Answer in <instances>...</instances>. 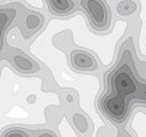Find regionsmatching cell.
<instances>
[{"label": "cell", "mask_w": 146, "mask_h": 137, "mask_svg": "<svg viewBox=\"0 0 146 137\" xmlns=\"http://www.w3.org/2000/svg\"><path fill=\"white\" fill-rule=\"evenodd\" d=\"M145 81L138 80L129 51H124L120 64L108 75V91L100 98L99 107L116 123L123 122L130 110L132 99L145 100Z\"/></svg>", "instance_id": "cell-1"}, {"label": "cell", "mask_w": 146, "mask_h": 137, "mask_svg": "<svg viewBox=\"0 0 146 137\" xmlns=\"http://www.w3.org/2000/svg\"><path fill=\"white\" fill-rule=\"evenodd\" d=\"M71 62L74 68L83 71H96L98 68L97 62L89 53L84 50H73L71 53Z\"/></svg>", "instance_id": "cell-3"}, {"label": "cell", "mask_w": 146, "mask_h": 137, "mask_svg": "<svg viewBox=\"0 0 146 137\" xmlns=\"http://www.w3.org/2000/svg\"><path fill=\"white\" fill-rule=\"evenodd\" d=\"M16 15V10L13 8H3L0 9V50L2 49L3 45V34L6 27L10 24Z\"/></svg>", "instance_id": "cell-4"}, {"label": "cell", "mask_w": 146, "mask_h": 137, "mask_svg": "<svg viewBox=\"0 0 146 137\" xmlns=\"http://www.w3.org/2000/svg\"><path fill=\"white\" fill-rule=\"evenodd\" d=\"M80 3L89 18L92 29L103 32L110 27L111 11L103 0H81Z\"/></svg>", "instance_id": "cell-2"}, {"label": "cell", "mask_w": 146, "mask_h": 137, "mask_svg": "<svg viewBox=\"0 0 146 137\" xmlns=\"http://www.w3.org/2000/svg\"><path fill=\"white\" fill-rule=\"evenodd\" d=\"M51 10L57 15H65L74 7L72 0H48Z\"/></svg>", "instance_id": "cell-5"}]
</instances>
